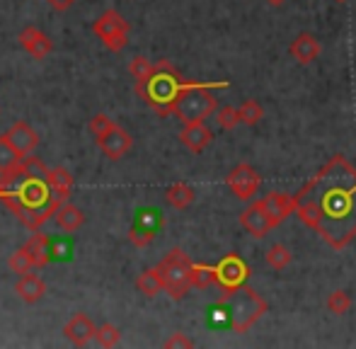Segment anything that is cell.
I'll list each match as a JSON object with an SVG mask.
<instances>
[{
    "mask_svg": "<svg viewBox=\"0 0 356 349\" xmlns=\"http://www.w3.org/2000/svg\"><path fill=\"white\" fill-rule=\"evenodd\" d=\"M194 197H197V192H194L187 182H175L172 187H168V192H165V202H168L170 206H175V209L192 206Z\"/></svg>",
    "mask_w": 356,
    "mask_h": 349,
    "instance_id": "7402d4cb",
    "label": "cell"
},
{
    "mask_svg": "<svg viewBox=\"0 0 356 349\" xmlns=\"http://www.w3.org/2000/svg\"><path fill=\"white\" fill-rule=\"evenodd\" d=\"M291 260H293V255H291V250L286 245H282V243H277V245H272L267 250V264L272 269H277V272L289 267Z\"/></svg>",
    "mask_w": 356,
    "mask_h": 349,
    "instance_id": "d4e9b609",
    "label": "cell"
},
{
    "mask_svg": "<svg viewBox=\"0 0 356 349\" xmlns=\"http://www.w3.org/2000/svg\"><path fill=\"white\" fill-rule=\"evenodd\" d=\"M8 267L13 269L15 274H27L29 269L34 267V264H32V260H29V255H27V252H24L22 247H19V250H15L13 255H10Z\"/></svg>",
    "mask_w": 356,
    "mask_h": 349,
    "instance_id": "1f68e13d",
    "label": "cell"
},
{
    "mask_svg": "<svg viewBox=\"0 0 356 349\" xmlns=\"http://www.w3.org/2000/svg\"><path fill=\"white\" fill-rule=\"evenodd\" d=\"M213 284H216L213 267H209V264H194L192 267V286L207 289V286H213Z\"/></svg>",
    "mask_w": 356,
    "mask_h": 349,
    "instance_id": "f546056e",
    "label": "cell"
},
{
    "mask_svg": "<svg viewBox=\"0 0 356 349\" xmlns=\"http://www.w3.org/2000/svg\"><path fill=\"white\" fill-rule=\"evenodd\" d=\"M187 83L179 81V76L175 73V68L168 61H160L155 66V73L150 76V81L138 83V95H143V99L153 109H158L160 114L172 112V104L177 99V95L182 92V88Z\"/></svg>",
    "mask_w": 356,
    "mask_h": 349,
    "instance_id": "277c9868",
    "label": "cell"
},
{
    "mask_svg": "<svg viewBox=\"0 0 356 349\" xmlns=\"http://www.w3.org/2000/svg\"><path fill=\"white\" fill-rule=\"evenodd\" d=\"M97 146L102 148V153L107 158H112V161H119V158H124L129 151H131L134 138H131V133L124 131L122 127H114L112 131H107L104 136L97 138Z\"/></svg>",
    "mask_w": 356,
    "mask_h": 349,
    "instance_id": "30bf717a",
    "label": "cell"
},
{
    "mask_svg": "<svg viewBox=\"0 0 356 349\" xmlns=\"http://www.w3.org/2000/svg\"><path fill=\"white\" fill-rule=\"evenodd\" d=\"M136 289L148 298H153V296H158L160 291H165V282H163V274H160V269L153 267V269H145L143 274H138Z\"/></svg>",
    "mask_w": 356,
    "mask_h": 349,
    "instance_id": "44dd1931",
    "label": "cell"
},
{
    "mask_svg": "<svg viewBox=\"0 0 356 349\" xmlns=\"http://www.w3.org/2000/svg\"><path fill=\"white\" fill-rule=\"evenodd\" d=\"M213 88H228V83H211V86H202V83H187L182 92L177 95L172 104V114L182 124H199L209 119L218 107V99L213 97Z\"/></svg>",
    "mask_w": 356,
    "mask_h": 349,
    "instance_id": "3957f363",
    "label": "cell"
},
{
    "mask_svg": "<svg viewBox=\"0 0 356 349\" xmlns=\"http://www.w3.org/2000/svg\"><path fill=\"white\" fill-rule=\"evenodd\" d=\"M92 29H95V34L102 39L109 51H122L129 44V22L117 10H107L102 17H97Z\"/></svg>",
    "mask_w": 356,
    "mask_h": 349,
    "instance_id": "8992f818",
    "label": "cell"
},
{
    "mask_svg": "<svg viewBox=\"0 0 356 349\" xmlns=\"http://www.w3.org/2000/svg\"><path fill=\"white\" fill-rule=\"evenodd\" d=\"M15 291H17V296L22 298L24 303H37V301H42V296L47 293V284H44L37 274L27 272V274H22V279L17 282Z\"/></svg>",
    "mask_w": 356,
    "mask_h": 349,
    "instance_id": "ac0fdd59",
    "label": "cell"
},
{
    "mask_svg": "<svg viewBox=\"0 0 356 349\" xmlns=\"http://www.w3.org/2000/svg\"><path fill=\"white\" fill-rule=\"evenodd\" d=\"M238 114H240V124L254 127V124L264 117V109H262V104H259L257 99H245V102L238 107Z\"/></svg>",
    "mask_w": 356,
    "mask_h": 349,
    "instance_id": "484cf974",
    "label": "cell"
},
{
    "mask_svg": "<svg viewBox=\"0 0 356 349\" xmlns=\"http://www.w3.org/2000/svg\"><path fill=\"white\" fill-rule=\"evenodd\" d=\"M56 223H58V228L61 231H66V233H75L80 226L85 223V213L80 211L78 206H73V204H61L58 206V211H56Z\"/></svg>",
    "mask_w": 356,
    "mask_h": 349,
    "instance_id": "ffe728a7",
    "label": "cell"
},
{
    "mask_svg": "<svg viewBox=\"0 0 356 349\" xmlns=\"http://www.w3.org/2000/svg\"><path fill=\"white\" fill-rule=\"evenodd\" d=\"M49 189H51L54 197H58L61 202H66L68 194H71L73 189V174L66 170V168H56V170H51L47 179Z\"/></svg>",
    "mask_w": 356,
    "mask_h": 349,
    "instance_id": "603a6c76",
    "label": "cell"
},
{
    "mask_svg": "<svg viewBox=\"0 0 356 349\" xmlns=\"http://www.w3.org/2000/svg\"><path fill=\"white\" fill-rule=\"evenodd\" d=\"M19 44H22L24 51H27L29 56L37 58V61L47 58L49 54H51V49H54L51 39H49L47 34H44L42 29H37V27H24L22 32H19Z\"/></svg>",
    "mask_w": 356,
    "mask_h": 349,
    "instance_id": "7c38bea8",
    "label": "cell"
},
{
    "mask_svg": "<svg viewBox=\"0 0 356 349\" xmlns=\"http://www.w3.org/2000/svg\"><path fill=\"white\" fill-rule=\"evenodd\" d=\"M218 311H223L225 323L235 332H248L267 313V301L245 284L238 291L223 293V298L218 301Z\"/></svg>",
    "mask_w": 356,
    "mask_h": 349,
    "instance_id": "7a4b0ae2",
    "label": "cell"
},
{
    "mask_svg": "<svg viewBox=\"0 0 356 349\" xmlns=\"http://www.w3.org/2000/svg\"><path fill=\"white\" fill-rule=\"evenodd\" d=\"M216 122H218L220 129H225V131H230L233 127H238L240 122V114L235 107H230V104H225V107H220L218 112H216Z\"/></svg>",
    "mask_w": 356,
    "mask_h": 349,
    "instance_id": "4dcf8cb0",
    "label": "cell"
},
{
    "mask_svg": "<svg viewBox=\"0 0 356 349\" xmlns=\"http://www.w3.org/2000/svg\"><path fill=\"white\" fill-rule=\"evenodd\" d=\"M216 284L223 293H233L240 286H245L250 279V267L240 255H225L218 264H213Z\"/></svg>",
    "mask_w": 356,
    "mask_h": 349,
    "instance_id": "52a82bcc",
    "label": "cell"
},
{
    "mask_svg": "<svg viewBox=\"0 0 356 349\" xmlns=\"http://www.w3.org/2000/svg\"><path fill=\"white\" fill-rule=\"evenodd\" d=\"M22 161H24V156L13 146V143H10V138L3 133V136H0V174L19 172Z\"/></svg>",
    "mask_w": 356,
    "mask_h": 349,
    "instance_id": "d6986e66",
    "label": "cell"
},
{
    "mask_svg": "<svg viewBox=\"0 0 356 349\" xmlns=\"http://www.w3.org/2000/svg\"><path fill=\"white\" fill-rule=\"evenodd\" d=\"M51 245L54 243L49 241L47 236H42V233H34V236L27 238V243L22 245V250L29 255V260H32L34 267H44V264H49V260H51Z\"/></svg>",
    "mask_w": 356,
    "mask_h": 349,
    "instance_id": "e0dca14e",
    "label": "cell"
},
{
    "mask_svg": "<svg viewBox=\"0 0 356 349\" xmlns=\"http://www.w3.org/2000/svg\"><path fill=\"white\" fill-rule=\"evenodd\" d=\"M63 335H66V340H71L73 345L83 347L97 335V325H95L85 313H75L71 320L66 323V327H63Z\"/></svg>",
    "mask_w": 356,
    "mask_h": 349,
    "instance_id": "4fadbf2b",
    "label": "cell"
},
{
    "mask_svg": "<svg viewBox=\"0 0 356 349\" xmlns=\"http://www.w3.org/2000/svg\"><path fill=\"white\" fill-rule=\"evenodd\" d=\"M49 3V8L51 10H56V13H63V10H68L71 5H75L78 0H47Z\"/></svg>",
    "mask_w": 356,
    "mask_h": 349,
    "instance_id": "e575fe53",
    "label": "cell"
},
{
    "mask_svg": "<svg viewBox=\"0 0 356 349\" xmlns=\"http://www.w3.org/2000/svg\"><path fill=\"white\" fill-rule=\"evenodd\" d=\"M337 3H344V0H337Z\"/></svg>",
    "mask_w": 356,
    "mask_h": 349,
    "instance_id": "8d00e7d4",
    "label": "cell"
},
{
    "mask_svg": "<svg viewBox=\"0 0 356 349\" xmlns=\"http://www.w3.org/2000/svg\"><path fill=\"white\" fill-rule=\"evenodd\" d=\"M267 3H269V5H284L286 0H267Z\"/></svg>",
    "mask_w": 356,
    "mask_h": 349,
    "instance_id": "d590c367",
    "label": "cell"
},
{
    "mask_svg": "<svg viewBox=\"0 0 356 349\" xmlns=\"http://www.w3.org/2000/svg\"><path fill=\"white\" fill-rule=\"evenodd\" d=\"M165 347L168 349H172V347H194V342L189 340V337H184L182 332H175L172 337H168V340H165Z\"/></svg>",
    "mask_w": 356,
    "mask_h": 349,
    "instance_id": "836d02e7",
    "label": "cell"
},
{
    "mask_svg": "<svg viewBox=\"0 0 356 349\" xmlns=\"http://www.w3.org/2000/svg\"><path fill=\"white\" fill-rule=\"evenodd\" d=\"M179 141H182L192 153H202V151H207V148L211 146L213 133H211V129H209L204 122L184 124L182 133H179Z\"/></svg>",
    "mask_w": 356,
    "mask_h": 349,
    "instance_id": "9a60e30c",
    "label": "cell"
},
{
    "mask_svg": "<svg viewBox=\"0 0 356 349\" xmlns=\"http://www.w3.org/2000/svg\"><path fill=\"white\" fill-rule=\"evenodd\" d=\"M95 340H97L102 347H117L119 340H122V332H119V327L112 325V323H104V325L97 327V335H95Z\"/></svg>",
    "mask_w": 356,
    "mask_h": 349,
    "instance_id": "f1b7e54d",
    "label": "cell"
},
{
    "mask_svg": "<svg viewBox=\"0 0 356 349\" xmlns=\"http://www.w3.org/2000/svg\"><path fill=\"white\" fill-rule=\"evenodd\" d=\"M259 182H262V179H259V172L254 170L252 165H248V163H240V165H235L233 170L228 172V177H225L228 189L238 199H243V202H248V199H252L254 194H257Z\"/></svg>",
    "mask_w": 356,
    "mask_h": 349,
    "instance_id": "ba28073f",
    "label": "cell"
},
{
    "mask_svg": "<svg viewBox=\"0 0 356 349\" xmlns=\"http://www.w3.org/2000/svg\"><path fill=\"white\" fill-rule=\"evenodd\" d=\"M259 206H262L264 211H267V216L279 226V223H284L291 213H296L298 202H296V197H291V194L272 192V194H267L264 199H259Z\"/></svg>",
    "mask_w": 356,
    "mask_h": 349,
    "instance_id": "9c48e42d",
    "label": "cell"
},
{
    "mask_svg": "<svg viewBox=\"0 0 356 349\" xmlns=\"http://www.w3.org/2000/svg\"><path fill=\"white\" fill-rule=\"evenodd\" d=\"M192 267L194 262L189 260V255L179 247L170 250L163 257V262L158 264L160 274H163L165 291L175 298V301H182L187 296V291L192 289Z\"/></svg>",
    "mask_w": 356,
    "mask_h": 349,
    "instance_id": "5b68a950",
    "label": "cell"
},
{
    "mask_svg": "<svg viewBox=\"0 0 356 349\" xmlns=\"http://www.w3.org/2000/svg\"><path fill=\"white\" fill-rule=\"evenodd\" d=\"M114 127H117V124H114L112 119L107 117V114H95V117L90 119V131L95 133V138L104 136V133L112 131Z\"/></svg>",
    "mask_w": 356,
    "mask_h": 349,
    "instance_id": "d6a6232c",
    "label": "cell"
},
{
    "mask_svg": "<svg viewBox=\"0 0 356 349\" xmlns=\"http://www.w3.org/2000/svg\"><path fill=\"white\" fill-rule=\"evenodd\" d=\"M22 177H27V179H39V182H47L49 179V174H51V170H49L47 165H44L39 158H29V156H24V161H22Z\"/></svg>",
    "mask_w": 356,
    "mask_h": 349,
    "instance_id": "cb8c5ba5",
    "label": "cell"
},
{
    "mask_svg": "<svg viewBox=\"0 0 356 349\" xmlns=\"http://www.w3.org/2000/svg\"><path fill=\"white\" fill-rule=\"evenodd\" d=\"M5 136L10 138V143H13L22 156H32L34 148L39 146V133L34 131L27 122H15L13 127L5 131Z\"/></svg>",
    "mask_w": 356,
    "mask_h": 349,
    "instance_id": "5bb4252c",
    "label": "cell"
},
{
    "mask_svg": "<svg viewBox=\"0 0 356 349\" xmlns=\"http://www.w3.org/2000/svg\"><path fill=\"white\" fill-rule=\"evenodd\" d=\"M349 308H352V298H349V293L342 291V289H337V291H332L327 296V311L334 313V316H344Z\"/></svg>",
    "mask_w": 356,
    "mask_h": 349,
    "instance_id": "4316f807",
    "label": "cell"
},
{
    "mask_svg": "<svg viewBox=\"0 0 356 349\" xmlns=\"http://www.w3.org/2000/svg\"><path fill=\"white\" fill-rule=\"evenodd\" d=\"M129 71H131V76L136 78V83H145V81H150V76L155 73V66L145 56H136V58H131V63H129Z\"/></svg>",
    "mask_w": 356,
    "mask_h": 349,
    "instance_id": "83f0119b",
    "label": "cell"
},
{
    "mask_svg": "<svg viewBox=\"0 0 356 349\" xmlns=\"http://www.w3.org/2000/svg\"><path fill=\"white\" fill-rule=\"evenodd\" d=\"M240 223H243L245 231H248L250 236H254V238H264L269 231H272V228H277V223L267 216V211L259 206V202L250 204V206L240 213Z\"/></svg>",
    "mask_w": 356,
    "mask_h": 349,
    "instance_id": "8fae6325",
    "label": "cell"
},
{
    "mask_svg": "<svg viewBox=\"0 0 356 349\" xmlns=\"http://www.w3.org/2000/svg\"><path fill=\"white\" fill-rule=\"evenodd\" d=\"M320 39L315 37V34L310 32H300L298 37L291 42V56L296 58L298 63H303V66H308V63H313L315 58L320 56Z\"/></svg>",
    "mask_w": 356,
    "mask_h": 349,
    "instance_id": "2e32d148",
    "label": "cell"
},
{
    "mask_svg": "<svg viewBox=\"0 0 356 349\" xmlns=\"http://www.w3.org/2000/svg\"><path fill=\"white\" fill-rule=\"evenodd\" d=\"M296 213L330 247L344 250L356 238V168L344 156L325 163L296 194Z\"/></svg>",
    "mask_w": 356,
    "mask_h": 349,
    "instance_id": "6da1fadb",
    "label": "cell"
}]
</instances>
